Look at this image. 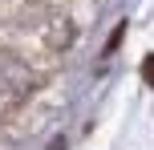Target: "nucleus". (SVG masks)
<instances>
[{"mask_svg":"<svg viewBox=\"0 0 154 150\" xmlns=\"http://www.w3.org/2000/svg\"><path fill=\"white\" fill-rule=\"evenodd\" d=\"M142 77H146V85H154V57L142 61Z\"/></svg>","mask_w":154,"mask_h":150,"instance_id":"nucleus-1","label":"nucleus"}]
</instances>
